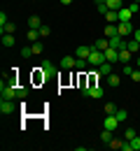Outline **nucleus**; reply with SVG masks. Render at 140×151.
Returning a JSON list of instances; mask_svg holds the SVG:
<instances>
[{
	"label": "nucleus",
	"mask_w": 140,
	"mask_h": 151,
	"mask_svg": "<svg viewBox=\"0 0 140 151\" xmlns=\"http://www.w3.org/2000/svg\"><path fill=\"white\" fill-rule=\"evenodd\" d=\"M49 33H52V28H49V26H42V28H40V37H47Z\"/></svg>",
	"instance_id": "473e14b6"
},
{
	"label": "nucleus",
	"mask_w": 140,
	"mask_h": 151,
	"mask_svg": "<svg viewBox=\"0 0 140 151\" xmlns=\"http://www.w3.org/2000/svg\"><path fill=\"white\" fill-rule=\"evenodd\" d=\"M105 21H107V23H119L117 9H107V14H105Z\"/></svg>",
	"instance_id": "f3484780"
},
{
	"label": "nucleus",
	"mask_w": 140,
	"mask_h": 151,
	"mask_svg": "<svg viewBox=\"0 0 140 151\" xmlns=\"http://www.w3.org/2000/svg\"><path fill=\"white\" fill-rule=\"evenodd\" d=\"M133 37H136V40L140 42V28H138V30H133Z\"/></svg>",
	"instance_id": "4c0bfd02"
},
{
	"label": "nucleus",
	"mask_w": 140,
	"mask_h": 151,
	"mask_svg": "<svg viewBox=\"0 0 140 151\" xmlns=\"http://www.w3.org/2000/svg\"><path fill=\"white\" fill-rule=\"evenodd\" d=\"M131 58H133V54H131V51H128L126 47H124V49H119V60L124 63V65H126V63H128Z\"/></svg>",
	"instance_id": "dca6fc26"
},
{
	"label": "nucleus",
	"mask_w": 140,
	"mask_h": 151,
	"mask_svg": "<svg viewBox=\"0 0 140 151\" xmlns=\"http://www.w3.org/2000/svg\"><path fill=\"white\" fill-rule=\"evenodd\" d=\"M110 139H112V130H107V128H105V130L100 132V142H103V144H107Z\"/></svg>",
	"instance_id": "393cba45"
},
{
	"label": "nucleus",
	"mask_w": 140,
	"mask_h": 151,
	"mask_svg": "<svg viewBox=\"0 0 140 151\" xmlns=\"http://www.w3.org/2000/svg\"><path fill=\"white\" fill-rule=\"evenodd\" d=\"M21 56H23V58H30V56H33V47H23V49H21Z\"/></svg>",
	"instance_id": "c85d7f7f"
},
{
	"label": "nucleus",
	"mask_w": 140,
	"mask_h": 151,
	"mask_svg": "<svg viewBox=\"0 0 140 151\" xmlns=\"http://www.w3.org/2000/svg\"><path fill=\"white\" fill-rule=\"evenodd\" d=\"M126 49H128V51H131V54L136 56V54H138V49H140V42H138L136 37H133V40H128V42H126Z\"/></svg>",
	"instance_id": "ddd939ff"
},
{
	"label": "nucleus",
	"mask_w": 140,
	"mask_h": 151,
	"mask_svg": "<svg viewBox=\"0 0 140 151\" xmlns=\"http://www.w3.org/2000/svg\"><path fill=\"white\" fill-rule=\"evenodd\" d=\"M117 17H119V21H131L133 17H136V14H133V12L128 9V7H121L119 12H117Z\"/></svg>",
	"instance_id": "6e6552de"
},
{
	"label": "nucleus",
	"mask_w": 140,
	"mask_h": 151,
	"mask_svg": "<svg viewBox=\"0 0 140 151\" xmlns=\"http://www.w3.org/2000/svg\"><path fill=\"white\" fill-rule=\"evenodd\" d=\"M131 79H133V81H136V84H138V81H140V70H138V68H136V70H133V75H131Z\"/></svg>",
	"instance_id": "f704fd0d"
},
{
	"label": "nucleus",
	"mask_w": 140,
	"mask_h": 151,
	"mask_svg": "<svg viewBox=\"0 0 140 151\" xmlns=\"http://www.w3.org/2000/svg\"><path fill=\"white\" fill-rule=\"evenodd\" d=\"M91 65H103L105 63V51H100V49H94L91 54H89V58H86Z\"/></svg>",
	"instance_id": "f257e3e1"
},
{
	"label": "nucleus",
	"mask_w": 140,
	"mask_h": 151,
	"mask_svg": "<svg viewBox=\"0 0 140 151\" xmlns=\"http://www.w3.org/2000/svg\"><path fill=\"white\" fill-rule=\"evenodd\" d=\"M126 139H133V137H138V132H136V128H126V135H124Z\"/></svg>",
	"instance_id": "c756f323"
},
{
	"label": "nucleus",
	"mask_w": 140,
	"mask_h": 151,
	"mask_svg": "<svg viewBox=\"0 0 140 151\" xmlns=\"http://www.w3.org/2000/svg\"><path fill=\"white\" fill-rule=\"evenodd\" d=\"M61 68H65V70H73V68H77V58L63 56V58H61Z\"/></svg>",
	"instance_id": "39448f33"
},
{
	"label": "nucleus",
	"mask_w": 140,
	"mask_h": 151,
	"mask_svg": "<svg viewBox=\"0 0 140 151\" xmlns=\"http://www.w3.org/2000/svg\"><path fill=\"white\" fill-rule=\"evenodd\" d=\"M138 135H140V132H138Z\"/></svg>",
	"instance_id": "79ce46f5"
},
{
	"label": "nucleus",
	"mask_w": 140,
	"mask_h": 151,
	"mask_svg": "<svg viewBox=\"0 0 140 151\" xmlns=\"http://www.w3.org/2000/svg\"><path fill=\"white\" fill-rule=\"evenodd\" d=\"M117 33H119L121 37L133 35V26H131V21H119V23H117Z\"/></svg>",
	"instance_id": "f03ea898"
},
{
	"label": "nucleus",
	"mask_w": 140,
	"mask_h": 151,
	"mask_svg": "<svg viewBox=\"0 0 140 151\" xmlns=\"http://www.w3.org/2000/svg\"><path fill=\"white\" fill-rule=\"evenodd\" d=\"M103 112H105V116H110V114L117 112V107H115V102H105V107H103Z\"/></svg>",
	"instance_id": "b1692460"
},
{
	"label": "nucleus",
	"mask_w": 140,
	"mask_h": 151,
	"mask_svg": "<svg viewBox=\"0 0 140 151\" xmlns=\"http://www.w3.org/2000/svg\"><path fill=\"white\" fill-rule=\"evenodd\" d=\"M23 95H26V88H19V86H17V98H23Z\"/></svg>",
	"instance_id": "e433bc0d"
},
{
	"label": "nucleus",
	"mask_w": 140,
	"mask_h": 151,
	"mask_svg": "<svg viewBox=\"0 0 140 151\" xmlns=\"http://www.w3.org/2000/svg\"><path fill=\"white\" fill-rule=\"evenodd\" d=\"M105 5H107L110 9H117V12H119L121 7H124V0H105Z\"/></svg>",
	"instance_id": "a211bd4d"
},
{
	"label": "nucleus",
	"mask_w": 140,
	"mask_h": 151,
	"mask_svg": "<svg viewBox=\"0 0 140 151\" xmlns=\"http://www.w3.org/2000/svg\"><path fill=\"white\" fill-rule=\"evenodd\" d=\"M33 56H42V42H33Z\"/></svg>",
	"instance_id": "bb28decb"
},
{
	"label": "nucleus",
	"mask_w": 140,
	"mask_h": 151,
	"mask_svg": "<svg viewBox=\"0 0 140 151\" xmlns=\"http://www.w3.org/2000/svg\"><path fill=\"white\" fill-rule=\"evenodd\" d=\"M133 70H136V68H131V65H128V63H126V65H124V70H121V72H124V75H133Z\"/></svg>",
	"instance_id": "72a5a7b5"
},
{
	"label": "nucleus",
	"mask_w": 140,
	"mask_h": 151,
	"mask_svg": "<svg viewBox=\"0 0 140 151\" xmlns=\"http://www.w3.org/2000/svg\"><path fill=\"white\" fill-rule=\"evenodd\" d=\"M28 26H30V28H35V30H40V28H42V19L38 17V14H33V17L28 19Z\"/></svg>",
	"instance_id": "2eb2a0df"
},
{
	"label": "nucleus",
	"mask_w": 140,
	"mask_h": 151,
	"mask_svg": "<svg viewBox=\"0 0 140 151\" xmlns=\"http://www.w3.org/2000/svg\"><path fill=\"white\" fill-rule=\"evenodd\" d=\"M26 37L30 40V42H38V37H40V30H35V28H30V30L26 33Z\"/></svg>",
	"instance_id": "5701e85b"
},
{
	"label": "nucleus",
	"mask_w": 140,
	"mask_h": 151,
	"mask_svg": "<svg viewBox=\"0 0 140 151\" xmlns=\"http://www.w3.org/2000/svg\"><path fill=\"white\" fill-rule=\"evenodd\" d=\"M136 2H140V0H136Z\"/></svg>",
	"instance_id": "a19ab883"
},
{
	"label": "nucleus",
	"mask_w": 140,
	"mask_h": 151,
	"mask_svg": "<svg viewBox=\"0 0 140 151\" xmlns=\"http://www.w3.org/2000/svg\"><path fill=\"white\" fill-rule=\"evenodd\" d=\"M94 49H100V51H105V49H110V40H96V44H94Z\"/></svg>",
	"instance_id": "aec40b11"
},
{
	"label": "nucleus",
	"mask_w": 140,
	"mask_h": 151,
	"mask_svg": "<svg viewBox=\"0 0 140 151\" xmlns=\"http://www.w3.org/2000/svg\"><path fill=\"white\" fill-rule=\"evenodd\" d=\"M115 116H117L119 121H126V116H128V112H124V109H117V112H115Z\"/></svg>",
	"instance_id": "7c9ffc66"
},
{
	"label": "nucleus",
	"mask_w": 140,
	"mask_h": 151,
	"mask_svg": "<svg viewBox=\"0 0 140 151\" xmlns=\"http://www.w3.org/2000/svg\"><path fill=\"white\" fill-rule=\"evenodd\" d=\"M96 7H98V14H103V17H105V14H107V9H110L105 2H96Z\"/></svg>",
	"instance_id": "cd10ccee"
},
{
	"label": "nucleus",
	"mask_w": 140,
	"mask_h": 151,
	"mask_svg": "<svg viewBox=\"0 0 140 151\" xmlns=\"http://www.w3.org/2000/svg\"><path fill=\"white\" fill-rule=\"evenodd\" d=\"M2 47H5V49H9V47H14V35H9V33H5V35H2Z\"/></svg>",
	"instance_id": "6ab92c4d"
},
{
	"label": "nucleus",
	"mask_w": 140,
	"mask_h": 151,
	"mask_svg": "<svg viewBox=\"0 0 140 151\" xmlns=\"http://www.w3.org/2000/svg\"><path fill=\"white\" fill-rule=\"evenodd\" d=\"M121 121L115 116V114H110V116H105V121H103V128H107V130H117V126H119Z\"/></svg>",
	"instance_id": "7ed1b4c3"
},
{
	"label": "nucleus",
	"mask_w": 140,
	"mask_h": 151,
	"mask_svg": "<svg viewBox=\"0 0 140 151\" xmlns=\"http://www.w3.org/2000/svg\"><path fill=\"white\" fill-rule=\"evenodd\" d=\"M128 9H131L133 14H138V12H140V2H131V5H128Z\"/></svg>",
	"instance_id": "2f4dec72"
},
{
	"label": "nucleus",
	"mask_w": 140,
	"mask_h": 151,
	"mask_svg": "<svg viewBox=\"0 0 140 151\" xmlns=\"http://www.w3.org/2000/svg\"><path fill=\"white\" fill-rule=\"evenodd\" d=\"M42 79H47V77H52L54 75V72H56V70H54V65H52V63H49V60H42Z\"/></svg>",
	"instance_id": "423d86ee"
},
{
	"label": "nucleus",
	"mask_w": 140,
	"mask_h": 151,
	"mask_svg": "<svg viewBox=\"0 0 140 151\" xmlns=\"http://www.w3.org/2000/svg\"><path fill=\"white\" fill-rule=\"evenodd\" d=\"M98 72H100V75H110V72H112V63L105 60L103 65H98Z\"/></svg>",
	"instance_id": "4be33fe9"
},
{
	"label": "nucleus",
	"mask_w": 140,
	"mask_h": 151,
	"mask_svg": "<svg viewBox=\"0 0 140 151\" xmlns=\"http://www.w3.org/2000/svg\"><path fill=\"white\" fill-rule=\"evenodd\" d=\"M105 60H107V63H117V60H119V51L112 49V47L105 49Z\"/></svg>",
	"instance_id": "0eeeda50"
},
{
	"label": "nucleus",
	"mask_w": 140,
	"mask_h": 151,
	"mask_svg": "<svg viewBox=\"0 0 140 151\" xmlns=\"http://www.w3.org/2000/svg\"><path fill=\"white\" fill-rule=\"evenodd\" d=\"M70 2H73V0H61V5H70Z\"/></svg>",
	"instance_id": "58836bf2"
},
{
	"label": "nucleus",
	"mask_w": 140,
	"mask_h": 151,
	"mask_svg": "<svg viewBox=\"0 0 140 151\" xmlns=\"http://www.w3.org/2000/svg\"><path fill=\"white\" fill-rule=\"evenodd\" d=\"M136 68H138V70H140V58H136Z\"/></svg>",
	"instance_id": "ea45409f"
},
{
	"label": "nucleus",
	"mask_w": 140,
	"mask_h": 151,
	"mask_svg": "<svg viewBox=\"0 0 140 151\" xmlns=\"http://www.w3.org/2000/svg\"><path fill=\"white\" fill-rule=\"evenodd\" d=\"M14 30H17V26H14L12 21H7V23H5L2 28H0V33H2V35H5V33H9V35H14Z\"/></svg>",
	"instance_id": "412c9836"
},
{
	"label": "nucleus",
	"mask_w": 140,
	"mask_h": 151,
	"mask_svg": "<svg viewBox=\"0 0 140 151\" xmlns=\"http://www.w3.org/2000/svg\"><path fill=\"white\" fill-rule=\"evenodd\" d=\"M7 21H9V19H7V14H5V12H0V28H2Z\"/></svg>",
	"instance_id": "c9c22d12"
},
{
	"label": "nucleus",
	"mask_w": 140,
	"mask_h": 151,
	"mask_svg": "<svg viewBox=\"0 0 140 151\" xmlns=\"http://www.w3.org/2000/svg\"><path fill=\"white\" fill-rule=\"evenodd\" d=\"M91 51H94V44H91V47H84V44H82V47H77L75 56H77V58H89V54H91Z\"/></svg>",
	"instance_id": "1a4fd4ad"
},
{
	"label": "nucleus",
	"mask_w": 140,
	"mask_h": 151,
	"mask_svg": "<svg viewBox=\"0 0 140 151\" xmlns=\"http://www.w3.org/2000/svg\"><path fill=\"white\" fill-rule=\"evenodd\" d=\"M0 112L2 114H12L14 112V105H12L7 98H2V100H0Z\"/></svg>",
	"instance_id": "9b49d317"
},
{
	"label": "nucleus",
	"mask_w": 140,
	"mask_h": 151,
	"mask_svg": "<svg viewBox=\"0 0 140 151\" xmlns=\"http://www.w3.org/2000/svg\"><path fill=\"white\" fill-rule=\"evenodd\" d=\"M110 47L119 51V49H124V47H126V42L121 40V35H115V37H110Z\"/></svg>",
	"instance_id": "9d476101"
},
{
	"label": "nucleus",
	"mask_w": 140,
	"mask_h": 151,
	"mask_svg": "<svg viewBox=\"0 0 140 151\" xmlns=\"http://www.w3.org/2000/svg\"><path fill=\"white\" fill-rule=\"evenodd\" d=\"M103 33H105V37H107V40H110V37H115V35H119V33H117V23H107Z\"/></svg>",
	"instance_id": "f8f14e48"
},
{
	"label": "nucleus",
	"mask_w": 140,
	"mask_h": 151,
	"mask_svg": "<svg viewBox=\"0 0 140 151\" xmlns=\"http://www.w3.org/2000/svg\"><path fill=\"white\" fill-rule=\"evenodd\" d=\"M107 84H110L112 88H117V86L121 84V77H119V75H115V72H110V75H107Z\"/></svg>",
	"instance_id": "4468645a"
},
{
	"label": "nucleus",
	"mask_w": 140,
	"mask_h": 151,
	"mask_svg": "<svg viewBox=\"0 0 140 151\" xmlns=\"http://www.w3.org/2000/svg\"><path fill=\"white\" fill-rule=\"evenodd\" d=\"M121 142H124V139H110V142H107V147H110V149H115V151H121Z\"/></svg>",
	"instance_id": "a878e982"
},
{
	"label": "nucleus",
	"mask_w": 140,
	"mask_h": 151,
	"mask_svg": "<svg viewBox=\"0 0 140 151\" xmlns=\"http://www.w3.org/2000/svg\"><path fill=\"white\" fill-rule=\"evenodd\" d=\"M84 95H86V98H103V88H100V86H89V88H84Z\"/></svg>",
	"instance_id": "20e7f679"
}]
</instances>
